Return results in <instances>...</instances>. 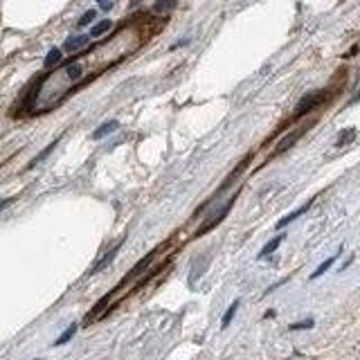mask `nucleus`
I'll use <instances>...</instances> for the list:
<instances>
[{"label":"nucleus","mask_w":360,"mask_h":360,"mask_svg":"<svg viewBox=\"0 0 360 360\" xmlns=\"http://www.w3.org/2000/svg\"><path fill=\"white\" fill-rule=\"evenodd\" d=\"M333 264H336V257H329L324 264H320V266H317V270H315V273L311 275V279H317V277H322V275H324V273H326L329 268H331Z\"/></svg>","instance_id":"obj_13"},{"label":"nucleus","mask_w":360,"mask_h":360,"mask_svg":"<svg viewBox=\"0 0 360 360\" xmlns=\"http://www.w3.org/2000/svg\"><path fill=\"white\" fill-rule=\"evenodd\" d=\"M151 36V25L147 20H131V23L122 25L111 39L102 41V43L92 45L90 50L77 54L68 63L56 68L48 77L39 81L34 88L32 97H29V113H48L56 108L63 99H68L72 92H77L88 81L97 79L102 72L111 70L113 66L122 63L135 54Z\"/></svg>","instance_id":"obj_1"},{"label":"nucleus","mask_w":360,"mask_h":360,"mask_svg":"<svg viewBox=\"0 0 360 360\" xmlns=\"http://www.w3.org/2000/svg\"><path fill=\"white\" fill-rule=\"evenodd\" d=\"M117 128H119V122H117V119H111V122H104L102 126H99L97 131L92 133V138H95V140H102V138H106L108 133L117 131Z\"/></svg>","instance_id":"obj_5"},{"label":"nucleus","mask_w":360,"mask_h":360,"mask_svg":"<svg viewBox=\"0 0 360 360\" xmlns=\"http://www.w3.org/2000/svg\"><path fill=\"white\" fill-rule=\"evenodd\" d=\"M12 201H14V198H5V201H0V210H3V207H7Z\"/></svg>","instance_id":"obj_20"},{"label":"nucleus","mask_w":360,"mask_h":360,"mask_svg":"<svg viewBox=\"0 0 360 360\" xmlns=\"http://www.w3.org/2000/svg\"><path fill=\"white\" fill-rule=\"evenodd\" d=\"M54 144H56V142H52V144H50V147H48V149H45V151H43V153H41V155H39V158H34V160H32V162H29V167H36V165H39V162H41V160H45V158H48V155H50V151H52V149H54Z\"/></svg>","instance_id":"obj_18"},{"label":"nucleus","mask_w":360,"mask_h":360,"mask_svg":"<svg viewBox=\"0 0 360 360\" xmlns=\"http://www.w3.org/2000/svg\"><path fill=\"white\" fill-rule=\"evenodd\" d=\"M95 16H97V12H95V9L86 12V14H83V16L79 18V27H83V25H88V23H92V20H95Z\"/></svg>","instance_id":"obj_17"},{"label":"nucleus","mask_w":360,"mask_h":360,"mask_svg":"<svg viewBox=\"0 0 360 360\" xmlns=\"http://www.w3.org/2000/svg\"><path fill=\"white\" fill-rule=\"evenodd\" d=\"M176 5H178V0H155L153 12L155 14H169L171 9H176Z\"/></svg>","instance_id":"obj_7"},{"label":"nucleus","mask_w":360,"mask_h":360,"mask_svg":"<svg viewBox=\"0 0 360 360\" xmlns=\"http://www.w3.org/2000/svg\"><path fill=\"white\" fill-rule=\"evenodd\" d=\"M306 131V126H302V128H297V131H293L290 135H286L284 140H281L279 142V147H277V151H275V153H281V151H286L288 147H293V142H297V140H300V135Z\"/></svg>","instance_id":"obj_4"},{"label":"nucleus","mask_w":360,"mask_h":360,"mask_svg":"<svg viewBox=\"0 0 360 360\" xmlns=\"http://www.w3.org/2000/svg\"><path fill=\"white\" fill-rule=\"evenodd\" d=\"M117 252H119V246H115V248L111 250V254H106V257H104L102 261H99V264L95 266V268L90 270V275H97V273H99V270H102V268H106V266H108V264H111L113 259H115V254H117Z\"/></svg>","instance_id":"obj_9"},{"label":"nucleus","mask_w":360,"mask_h":360,"mask_svg":"<svg viewBox=\"0 0 360 360\" xmlns=\"http://www.w3.org/2000/svg\"><path fill=\"white\" fill-rule=\"evenodd\" d=\"M239 306H241V302H239V300H234L232 304H230V309L225 311V315H223V322H221V326H223V329H227V326H230V322H232V320H234V315H237Z\"/></svg>","instance_id":"obj_8"},{"label":"nucleus","mask_w":360,"mask_h":360,"mask_svg":"<svg viewBox=\"0 0 360 360\" xmlns=\"http://www.w3.org/2000/svg\"><path fill=\"white\" fill-rule=\"evenodd\" d=\"M61 61V50L59 48H52L50 52H48V56H45V61H43V66L45 68H54L56 63Z\"/></svg>","instance_id":"obj_10"},{"label":"nucleus","mask_w":360,"mask_h":360,"mask_svg":"<svg viewBox=\"0 0 360 360\" xmlns=\"http://www.w3.org/2000/svg\"><path fill=\"white\" fill-rule=\"evenodd\" d=\"M97 3H99V5H102V7H104V9H111V0H97Z\"/></svg>","instance_id":"obj_19"},{"label":"nucleus","mask_w":360,"mask_h":360,"mask_svg":"<svg viewBox=\"0 0 360 360\" xmlns=\"http://www.w3.org/2000/svg\"><path fill=\"white\" fill-rule=\"evenodd\" d=\"M309 207H311V203H306V205H302L300 210H295L293 214H288V216H284V218H281V221H279V223H277V225H275V227H277V230H284L286 225H288V223H293L295 218H300L302 214H304L306 210H309Z\"/></svg>","instance_id":"obj_6"},{"label":"nucleus","mask_w":360,"mask_h":360,"mask_svg":"<svg viewBox=\"0 0 360 360\" xmlns=\"http://www.w3.org/2000/svg\"><path fill=\"white\" fill-rule=\"evenodd\" d=\"M326 99V92L324 90H313V92H306L304 97L297 102L295 106V117H302L304 113H311L313 108H317L322 102Z\"/></svg>","instance_id":"obj_2"},{"label":"nucleus","mask_w":360,"mask_h":360,"mask_svg":"<svg viewBox=\"0 0 360 360\" xmlns=\"http://www.w3.org/2000/svg\"><path fill=\"white\" fill-rule=\"evenodd\" d=\"M75 333H77V324H70L63 333H61V338H56V340H54V347H61V344H66L68 340H72Z\"/></svg>","instance_id":"obj_11"},{"label":"nucleus","mask_w":360,"mask_h":360,"mask_svg":"<svg viewBox=\"0 0 360 360\" xmlns=\"http://www.w3.org/2000/svg\"><path fill=\"white\" fill-rule=\"evenodd\" d=\"M108 29H111V20H102V23H97L95 27L90 29V34H88V36H90V39H92V36H102L104 32H108Z\"/></svg>","instance_id":"obj_14"},{"label":"nucleus","mask_w":360,"mask_h":360,"mask_svg":"<svg viewBox=\"0 0 360 360\" xmlns=\"http://www.w3.org/2000/svg\"><path fill=\"white\" fill-rule=\"evenodd\" d=\"M313 324H315V322H313V320L295 322V324H290V326H288V331H302V329H313Z\"/></svg>","instance_id":"obj_15"},{"label":"nucleus","mask_w":360,"mask_h":360,"mask_svg":"<svg viewBox=\"0 0 360 360\" xmlns=\"http://www.w3.org/2000/svg\"><path fill=\"white\" fill-rule=\"evenodd\" d=\"M90 43V36L88 34H79V36H70V39L66 41V45H63V50L66 52H79L83 45H88Z\"/></svg>","instance_id":"obj_3"},{"label":"nucleus","mask_w":360,"mask_h":360,"mask_svg":"<svg viewBox=\"0 0 360 360\" xmlns=\"http://www.w3.org/2000/svg\"><path fill=\"white\" fill-rule=\"evenodd\" d=\"M353 135H356V131H353V128H349V131L340 133V140H338V147H342V144L351 142V140H353Z\"/></svg>","instance_id":"obj_16"},{"label":"nucleus","mask_w":360,"mask_h":360,"mask_svg":"<svg viewBox=\"0 0 360 360\" xmlns=\"http://www.w3.org/2000/svg\"><path fill=\"white\" fill-rule=\"evenodd\" d=\"M281 241H284V237H281V234H279V237H275L273 241H270L268 246H266V248L261 250V252H259V259H264V257H268L270 252H275V250L279 248V243H281Z\"/></svg>","instance_id":"obj_12"}]
</instances>
